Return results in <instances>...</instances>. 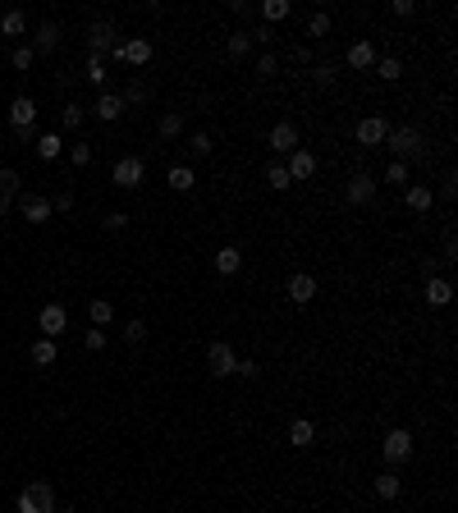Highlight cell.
Wrapping results in <instances>:
<instances>
[{"mask_svg": "<svg viewBox=\"0 0 458 513\" xmlns=\"http://www.w3.org/2000/svg\"><path fill=\"white\" fill-rule=\"evenodd\" d=\"M229 55H234V60H243V55H248L252 51V37H248V28H243V33H229Z\"/></svg>", "mask_w": 458, "mask_h": 513, "instance_id": "cell-33", "label": "cell"}, {"mask_svg": "<svg viewBox=\"0 0 458 513\" xmlns=\"http://www.w3.org/2000/svg\"><path fill=\"white\" fill-rule=\"evenodd\" d=\"M316 440V427H311L307 417H298V422H289V444L294 449H307V444Z\"/></svg>", "mask_w": 458, "mask_h": 513, "instance_id": "cell-22", "label": "cell"}, {"mask_svg": "<svg viewBox=\"0 0 458 513\" xmlns=\"http://www.w3.org/2000/svg\"><path fill=\"white\" fill-rule=\"evenodd\" d=\"M87 316H92V325H101V330H105V325L115 321V303H110V298H92V303H87Z\"/></svg>", "mask_w": 458, "mask_h": 513, "instance_id": "cell-25", "label": "cell"}, {"mask_svg": "<svg viewBox=\"0 0 458 513\" xmlns=\"http://www.w3.org/2000/svg\"><path fill=\"white\" fill-rule=\"evenodd\" d=\"M326 33H330V14H326V9H316V14L307 18V37H326Z\"/></svg>", "mask_w": 458, "mask_h": 513, "instance_id": "cell-37", "label": "cell"}, {"mask_svg": "<svg viewBox=\"0 0 458 513\" xmlns=\"http://www.w3.org/2000/svg\"><path fill=\"white\" fill-rule=\"evenodd\" d=\"M18 183H23V179H18V170H0V216L18 202Z\"/></svg>", "mask_w": 458, "mask_h": 513, "instance_id": "cell-18", "label": "cell"}, {"mask_svg": "<svg viewBox=\"0 0 458 513\" xmlns=\"http://www.w3.org/2000/svg\"><path fill=\"white\" fill-rule=\"evenodd\" d=\"M33 120H37V101H33V96H14V105H9V124H14V133L18 129H33Z\"/></svg>", "mask_w": 458, "mask_h": 513, "instance_id": "cell-14", "label": "cell"}, {"mask_svg": "<svg viewBox=\"0 0 458 513\" xmlns=\"http://www.w3.org/2000/svg\"><path fill=\"white\" fill-rule=\"evenodd\" d=\"M18 211H23L28 225H46L51 220V197H42V192H18Z\"/></svg>", "mask_w": 458, "mask_h": 513, "instance_id": "cell-7", "label": "cell"}, {"mask_svg": "<svg viewBox=\"0 0 458 513\" xmlns=\"http://www.w3.org/2000/svg\"><path fill=\"white\" fill-rule=\"evenodd\" d=\"M348 202L353 207H367V202H376V179L367 170H357L353 179H348Z\"/></svg>", "mask_w": 458, "mask_h": 513, "instance_id": "cell-12", "label": "cell"}, {"mask_svg": "<svg viewBox=\"0 0 458 513\" xmlns=\"http://www.w3.org/2000/svg\"><path fill=\"white\" fill-rule=\"evenodd\" d=\"M156 133H161V138H179V133H183V115L179 110H165L161 124H156Z\"/></svg>", "mask_w": 458, "mask_h": 513, "instance_id": "cell-31", "label": "cell"}, {"mask_svg": "<svg viewBox=\"0 0 458 513\" xmlns=\"http://www.w3.org/2000/svg\"><path fill=\"white\" fill-rule=\"evenodd\" d=\"M33 51H42V55L60 51V23H42V28H37V42H33Z\"/></svg>", "mask_w": 458, "mask_h": 513, "instance_id": "cell-20", "label": "cell"}, {"mask_svg": "<svg viewBox=\"0 0 458 513\" xmlns=\"http://www.w3.org/2000/svg\"><path fill=\"white\" fill-rule=\"evenodd\" d=\"M450 298H454V284L445 275H431V279H426V303H431V307H450Z\"/></svg>", "mask_w": 458, "mask_h": 513, "instance_id": "cell-19", "label": "cell"}, {"mask_svg": "<svg viewBox=\"0 0 458 513\" xmlns=\"http://www.w3.org/2000/svg\"><path fill=\"white\" fill-rule=\"evenodd\" d=\"M285 294H289V303H311V298L321 294V284H316V275H289V284H285Z\"/></svg>", "mask_w": 458, "mask_h": 513, "instance_id": "cell-11", "label": "cell"}, {"mask_svg": "<svg viewBox=\"0 0 458 513\" xmlns=\"http://www.w3.org/2000/svg\"><path fill=\"white\" fill-rule=\"evenodd\" d=\"M248 37H252V42H261V46L275 42V33H270V28H248Z\"/></svg>", "mask_w": 458, "mask_h": 513, "instance_id": "cell-50", "label": "cell"}, {"mask_svg": "<svg viewBox=\"0 0 458 513\" xmlns=\"http://www.w3.org/2000/svg\"><path fill=\"white\" fill-rule=\"evenodd\" d=\"M51 211H74V192H69V188L55 192V197H51Z\"/></svg>", "mask_w": 458, "mask_h": 513, "instance_id": "cell-49", "label": "cell"}, {"mask_svg": "<svg viewBox=\"0 0 458 513\" xmlns=\"http://www.w3.org/2000/svg\"><path fill=\"white\" fill-rule=\"evenodd\" d=\"M115 55H120V60L124 64H133V69H142V64H151V42H147V37H133V42H120V46H115Z\"/></svg>", "mask_w": 458, "mask_h": 513, "instance_id": "cell-8", "label": "cell"}, {"mask_svg": "<svg viewBox=\"0 0 458 513\" xmlns=\"http://www.w3.org/2000/svg\"><path fill=\"white\" fill-rule=\"evenodd\" d=\"M92 115H96V120H105V124H115V120L124 115L120 92H101V96H96V105H92Z\"/></svg>", "mask_w": 458, "mask_h": 513, "instance_id": "cell-16", "label": "cell"}, {"mask_svg": "<svg viewBox=\"0 0 458 513\" xmlns=\"http://www.w3.org/2000/svg\"><path fill=\"white\" fill-rule=\"evenodd\" d=\"M440 192H445V197H454V192H458V188H454V170H445V179H440Z\"/></svg>", "mask_w": 458, "mask_h": 513, "instance_id": "cell-52", "label": "cell"}, {"mask_svg": "<svg viewBox=\"0 0 458 513\" xmlns=\"http://www.w3.org/2000/svg\"><path fill=\"white\" fill-rule=\"evenodd\" d=\"M311 79H316V87H335V64H316Z\"/></svg>", "mask_w": 458, "mask_h": 513, "instance_id": "cell-46", "label": "cell"}, {"mask_svg": "<svg viewBox=\"0 0 458 513\" xmlns=\"http://www.w3.org/2000/svg\"><path fill=\"white\" fill-rule=\"evenodd\" d=\"M87 79H92L96 87L105 83V60H101V55H87Z\"/></svg>", "mask_w": 458, "mask_h": 513, "instance_id": "cell-42", "label": "cell"}, {"mask_svg": "<svg viewBox=\"0 0 458 513\" xmlns=\"http://www.w3.org/2000/svg\"><path fill=\"white\" fill-rule=\"evenodd\" d=\"M381 454H385V463L389 468H399V463H408L413 459V431H403V427H394L385 435V444H381Z\"/></svg>", "mask_w": 458, "mask_h": 513, "instance_id": "cell-4", "label": "cell"}, {"mask_svg": "<svg viewBox=\"0 0 458 513\" xmlns=\"http://www.w3.org/2000/svg\"><path fill=\"white\" fill-rule=\"evenodd\" d=\"M115 37H120V33H115V18H96V23L87 28V46H92V55H101V60H105V55L120 46Z\"/></svg>", "mask_w": 458, "mask_h": 513, "instance_id": "cell-5", "label": "cell"}, {"mask_svg": "<svg viewBox=\"0 0 458 513\" xmlns=\"http://www.w3.org/2000/svg\"><path fill=\"white\" fill-rule=\"evenodd\" d=\"M105 229H110V234H120V229H129V216H124V211H110V216H105Z\"/></svg>", "mask_w": 458, "mask_h": 513, "instance_id": "cell-47", "label": "cell"}, {"mask_svg": "<svg viewBox=\"0 0 458 513\" xmlns=\"http://www.w3.org/2000/svg\"><path fill=\"white\" fill-rule=\"evenodd\" d=\"M28 357H33L37 367H51L55 362V340H46V335H42V340H33V344H28Z\"/></svg>", "mask_w": 458, "mask_h": 513, "instance_id": "cell-26", "label": "cell"}, {"mask_svg": "<svg viewBox=\"0 0 458 513\" xmlns=\"http://www.w3.org/2000/svg\"><path fill=\"white\" fill-rule=\"evenodd\" d=\"M18 513H55V486L51 481H28L18 495Z\"/></svg>", "mask_w": 458, "mask_h": 513, "instance_id": "cell-1", "label": "cell"}, {"mask_svg": "<svg viewBox=\"0 0 458 513\" xmlns=\"http://www.w3.org/2000/svg\"><path fill=\"white\" fill-rule=\"evenodd\" d=\"M83 348H87V353H101V348H105V330H101V325L83 335Z\"/></svg>", "mask_w": 458, "mask_h": 513, "instance_id": "cell-43", "label": "cell"}, {"mask_svg": "<svg viewBox=\"0 0 458 513\" xmlns=\"http://www.w3.org/2000/svg\"><path fill=\"white\" fill-rule=\"evenodd\" d=\"M55 513H74V509H69V505H64V509H60V505H55Z\"/></svg>", "mask_w": 458, "mask_h": 513, "instance_id": "cell-53", "label": "cell"}, {"mask_svg": "<svg viewBox=\"0 0 458 513\" xmlns=\"http://www.w3.org/2000/svg\"><path fill=\"white\" fill-rule=\"evenodd\" d=\"M33 60H37L33 46H14V55H9V64H14V69H33Z\"/></svg>", "mask_w": 458, "mask_h": 513, "instance_id": "cell-39", "label": "cell"}, {"mask_svg": "<svg viewBox=\"0 0 458 513\" xmlns=\"http://www.w3.org/2000/svg\"><path fill=\"white\" fill-rule=\"evenodd\" d=\"M165 179H170V188H174V192H188L193 183H197V174H193L188 166H170V174H165Z\"/></svg>", "mask_w": 458, "mask_h": 513, "instance_id": "cell-30", "label": "cell"}, {"mask_svg": "<svg viewBox=\"0 0 458 513\" xmlns=\"http://www.w3.org/2000/svg\"><path fill=\"white\" fill-rule=\"evenodd\" d=\"M275 74H280V60L275 55H261L257 60V79H275Z\"/></svg>", "mask_w": 458, "mask_h": 513, "instance_id": "cell-45", "label": "cell"}, {"mask_svg": "<svg viewBox=\"0 0 458 513\" xmlns=\"http://www.w3.org/2000/svg\"><path fill=\"white\" fill-rule=\"evenodd\" d=\"M270 151H280V156H289V151H298V129H294V124H289V120H280L275 124V129H270Z\"/></svg>", "mask_w": 458, "mask_h": 513, "instance_id": "cell-13", "label": "cell"}, {"mask_svg": "<svg viewBox=\"0 0 458 513\" xmlns=\"http://www.w3.org/2000/svg\"><path fill=\"white\" fill-rule=\"evenodd\" d=\"M0 33L5 37H23L28 33V14L23 9H5V14H0Z\"/></svg>", "mask_w": 458, "mask_h": 513, "instance_id": "cell-23", "label": "cell"}, {"mask_svg": "<svg viewBox=\"0 0 458 513\" xmlns=\"http://www.w3.org/2000/svg\"><path fill=\"white\" fill-rule=\"evenodd\" d=\"M60 120H64V129H78V124L87 120V105H78V101H69V105H64V110H60Z\"/></svg>", "mask_w": 458, "mask_h": 513, "instance_id": "cell-36", "label": "cell"}, {"mask_svg": "<svg viewBox=\"0 0 458 513\" xmlns=\"http://www.w3.org/2000/svg\"><path fill=\"white\" fill-rule=\"evenodd\" d=\"M389 147H394V161H408V156H422V129L417 124H399V129H389Z\"/></svg>", "mask_w": 458, "mask_h": 513, "instance_id": "cell-2", "label": "cell"}, {"mask_svg": "<svg viewBox=\"0 0 458 513\" xmlns=\"http://www.w3.org/2000/svg\"><path fill=\"white\" fill-rule=\"evenodd\" d=\"M211 147H216V142H211V133H193V138H188V151H193L197 161H207Z\"/></svg>", "mask_w": 458, "mask_h": 513, "instance_id": "cell-34", "label": "cell"}, {"mask_svg": "<svg viewBox=\"0 0 458 513\" xmlns=\"http://www.w3.org/2000/svg\"><path fill=\"white\" fill-rule=\"evenodd\" d=\"M385 183H408V161H389Z\"/></svg>", "mask_w": 458, "mask_h": 513, "instance_id": "cell-44", "label": "cell"}, {"mask_svg": "<svg viewBox=\"0 0 458 513\" xmlns=\"http://www.w3.org/2000/svg\"><path fill=\"white\" fill-rule=\"evenodd\" d=\"M394 14L408 18V14H417V5H413V0H394Z\"/></svg>", "mask_w": 458, "mask_h": 513, "instance_id": "cell-51", "label": "cell"}, {"mask_svg": "<svg viewBox=\"0 0 458 513\" xmlns=\"http://www.w3.org/2000/svg\"><path fill=\"white\" fill-rule=\"evenodd\" d=\"M124 340H129V344H142V340H147V321H138V316H133V321L124 325Z\"/></svg>", "mask_w": 458, "mask_h": 513, "instance_id": "cell-41", "label": "cell"}, {"mask_svg": "<svg viewBox=\"0 0 458 513\" xmlns=\"http://www.w3.org/2000/svg\"><path fill=\"white\" fill-rule=\"evenodd\" d=\"M372 69H376V74H381V79H385V83H394V79H399V74H403V64H399V60H394V55H385V60H376V64H372Z\"/></svg>", "mask_w": 458, "mask_h": 513, "instance_id": "cell-35", "label": "cell"}, {"mask_svg": "<svg viewBox=\"0 0 458 513\" xmlns=\"http://www.w3.org/2000/svg\"><path fill=\"white\" fill-rule=\"evenodd\" d=\"M69 161H74L78 170H83V166H92V142H74V147H69Z\"/></svg>", "mask_w": 458, "mask_h": 513, "instance_id": "cell-40", "label": "cell"}, {"mask_svg": "<svg viewBox=\"0 0 458 513\" xmlns=\"http://www.w3.org/2000/svg\"><path fill=\"white\" fill-rule=\"evenodd\" d=\"M257 371H261V367L252 362V357H239V367H234V376H243V381H252Z\"/></svg>", "mask_w": 458, "mask_h": 513, "instance_id": "cell-48", "label": "cell"}, {"mask_svg": "<svg viewBox=\"0 0 458 513\" xmlns=\"http://www.w3.org/2000/svg\"><path fill=\"white\" fill-rule=\"evenodd\" d=\"M289 14H294L289 0H266V5H261V18H266V23H280V18H289Z\"/></svg>", "mask_w": 458, "mask_h": 513, "instance_id": "cell-32", "label": "cell"}, {"mask_svg": "<svg viewBox=\"0 0 458 513\" xmlns=\"http://www.w3.org/2000/svg\"><path fill=\"white\" fill-rule=\"evenodd\" d=\"M37 330H42L46 340H55V335H64V330H69V312H64L60 303H46L42 312H37Z\"/></svg>", "mask_w": 458, "mask_h": 513, "instance_id": "cell-6", "label": "cell"}, {"mask_svg": "<svg viewBox=\"0 0 458 513\" xmlns=\"http://www.w3.org/2000/svg\"><path fill=\"white\" fill-rule=\"evenodd\" d=\"M239 266H243V253H239L234 243L216 253V270H220V275H239Z\"/></svg>", "mask_w": 458, "mask_h": 513, "instance_id": "cell-27", "label": "cell"}, {"mask_svg": "<svg viewBox=\"0 0 458 513\" xmlns=\"http://www.w3.org/2000/svg\"><path fill=\"white\" fill-rule=\"evenodd\" d=\"M266 183H270L275 192H285V188H289L294 179H289V170H285V166H270V170H266Z\"/></svg>", "mask_w": 458, "mask_h": 513, "instance_id": "cell-38", "label": "cell"}, {"mask_svg": "<svg viewBox=\"0 0 458 513\" xmlns=\"http://www.w3.org/2000/svg\"><path fill=\"white\" fill-rule=\"evenodd\" d=\"M120 101H124V110H129V105H138V110H142V105L151 101V87L133 79V83H129V87H124V92H120Z\"/></svg>", "mask_w": 458, "mask_h": 513, "instance_id": "cell-24", "label": "cell"}, {"mask_svg": "<svg viewBox=\"0 0 458 513\" xmlns=\"http://www.w3.org/2000/svg\"><path fill=\"white\" fill-rule=\"evenodd\" d=\"M60 151H64V138H60V133H42V138H37V156H42V161H55Z\"/></svg>", "mask_w": 458, "mask_h": 513, "instance_id": "cell-29", "label": "cell"}, {"mask_svg": "<svg viewBox=\"0 0 458 513\" xmlns=\"http://www.w3.org/2000/svg\"><path fill=\"white\" fill-rule=\"evenodd\" d=\"M110 179H115V188L133 192V188H142V179H147V166H142V156H120L115 170H110Z\"/></svg>", "mask_w": 458, "mask_h": 513, "instance_id": "cell-3", "label": "cell"}, {"mask_svg": "<svg viewBox=\"0 0 458 513\" xmlns=\"http://www.w3.org/2000/svg\"><path fill=\"white\" fill-rule=\"evenodd\" d=\"M403 202H408V211H431V202H435L431 183H413V188L403 192Z\"/></svg>", "mask_w": 458, "mask_h": 513, "instance_id": "cell-21", "label": "cell"}, {"mask_svg": "<svg viewBox=\"0 0 458 513\" xmlns=\"http://www.w3.org/2000/svg\"><path fill=\"white\" fill-rule=\"evenodd\" d=\"M207 367H211V376H234V367H239V357H234V348L225 340H216L207 348Z\"/></svg>", "mask_w": 458, "mask_h": 513, "instance_id": "cell-10", "label": "cell"}, {"mask_svg": "<svg viewBox=\"0 0 458 513\" xmlns=\"http://www.w3.org/2000/svg\"><path fill=\"white\" fill-rule=\"evenodd\" d=\"M399 490H403V481H399V472H394V468L376 477V495H381V500H399Z\"/></svg>", "mask_w": 458, "mask_h": 513, "instance_id": "cell-28", "label": "cell"}, {"mask_svg": "<svg viewBox=\"0 0 458 513\" xmlns=\"http://www.w3.org/2000/svg\"><path fill=\"white\" fill-rule=\"evenodd\" d=\"M344 64H348V69H372V64H376V46L372 42H353V46H348V55H344Z\"/></svg>", "mask_w": 458, "mask_h": 513, "instance_id": "cell-17", "label": "cell"}, {"mask_svg": "<svg viewBox=\"0 0 458 513\" xmlns=\"http://www.w3.org/2000/svg\"><path fill=\"white\" fill-rule=\"evenodd\" d=\"M289 179H311L316 174V156H311L307 147H298V151H289Z\"/></svg>", "mask_w": 458, "mask_h": 513, "instance_id": "cell-15", "label": "cell"}, {"mask_svg": "<svg viewBox=\"0 0 458 513\" xmlns=\"http://www.w3.org/2000/svg\"><path fill=\"white\" fill-rule=\"evenodd\" d=\"M385 138H389V124L381 115H362V120H357V142H362V147H381Z\"/></svg>", "mask_w": 458, "mask_h": 513, "instance_id": "cell-9", "label": "cell"}]
</instances>
